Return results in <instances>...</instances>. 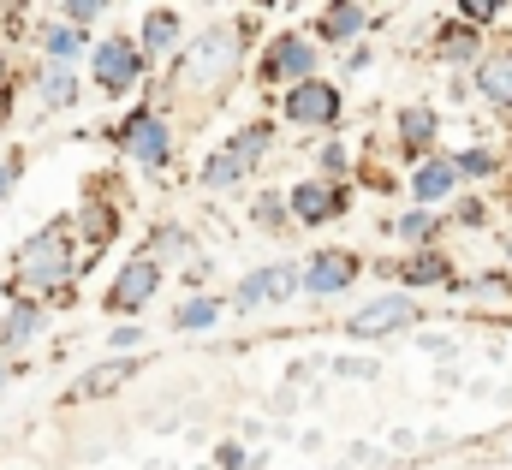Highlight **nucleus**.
Instances as JSON below:
<instances>
[{"label": "nucleus", "mask_w": 512, "mask_h": 470, "mask_svg": "<svg viewBox=\"0 0 512 470\" xmlns=\"http://www.w3.org/2000/svg\"><path fill=\"white\" fill-rule=\"evenodd\" d=\"M501 405H512V387H507V393H501Z\"/></svg>", "instance_id": "a19ab883"}, {"label": "nucleus", "mask_w": 512, "mask_h": 470, "mask_svg": "<svg viewBox=\"0 0 512 470\" xmlns=\"http://www.w3.org/2000/svg\"><path fill=\"white\" fill-rule=\"evenodd\" d=\"M256 78H262V84H286V90L310 84V78H316V42H310V36H298V30H280V36L262 48Z\"/></svg>", "instance_id": "0eeeda50"}, {"label": "nucleus", "mask_w": 512, "mask_h": 470, "mask_svg": "<svg viewBox=\"0 0 512 470\" xmlns=\"http://www.w3.org/2000/svg\"><path fill=\"white\" fill-rule=\"evenodd\" d=\"M358 274H364V262H358L352 250H316V256L304 262V292H310V298H340V292L358 286Z\"/></svg>", "instance_id": "9b49d317"}, {"label": "nucleus", "mask_w": 512, "mask_h": 470, "mask_svg": "<svg viewBox=\"0 0 512 470\" xmlns=\"http://www.w3.org/2000/svg\"><path fill=\"white\" fill-rule=\"evenodd\" d=\"M382 274L399 280V292H423V286H447L453 292V256L447 250H411V256H399V262H376Z\"/></svg>", "instance_id": "f8f14e48"}, {"label": "nucleus", "mask_w": 512, "mask_h": 470, "mask_svg": "<svg viewBox=\"0 0 512 470\" xmlns=\"http://www.w3.org/2000/svg\"><path fill=\"white\" fill-rule=\"evenodd\" d=\"M131 346H143V334L137 328H114V352H131Z\"/></svg>", "instance_id": "c9c22d12"}, {"label": "nucleus", "mask_w": 512, "mask_h": 470, "mask_svg": "<svg viewBox=\"0 0 512 470\" xmlns=\"http://www.w3.org/2000/svg\"><path fill=\"white\" fill-rule=\"evenodd\" d=\"M268 149H274V125H268V119H256V125H245V131H233V143L209 155V167H203V185H209V191H227V185L251 179L256 161H262Z\"/></svg>", "instance_id": "7ed1b4c3"}, {"label": "nucleus", "mask_w": 512, "mask_h": 470, "mask_svg": "<svg viewBox=\"0 0 512 470\" xmlns=\"http://www.w3.org/2000/svg\"><path fill=\"white\" fill-rule=\"evenodd\" d=\"M36 328H42V304H36V298H18V304H12V316L0 322V346H24Z\"/></svg>", "instance_id": "a878e982"}, {"label": "nucleus", "mask_w": 512, "mask_h": 470, "mask_svg": "<svg viewBox=\"0 0 512 470\" xmlns=\"http://www.w3.org/2000/svg\"><path fill=\"white\" fill-rule=\"evenodd\" d=\"M501 244H507V256H512V203H507V233H501Z\"/></svg>", "instance_id": "ea45409f"}, {"label": "nucleus", "mask_w": 512, "mask_h": 470, "mask_svg": "<svg viewBox=\"0 0 512 470\" xmlns=\"http://www.w3.org/2000/svg\"><path fill=\"white\" fill-rule=\"evenodd\" d=\"M256 459H245V447H239V441H221V447H215V470H251Z\"/></svg>", "instance_id": "72a5a7b5"}, {"label": "nucleus", "mask_w": 512, "mask_h": 470, "mask_svg": "<svg viewBox=\"0 0 512 470\" xmlns=\"http://www.w3.org/2000/svg\"><path fill=\"white\" fill-rule=\"evenodd\" d=\"M453 227L483 233V227H489V203H483V197H453Z\"/></svg>", "instance_id": "c756f323"}, {"label": "nucleus", "mask_w": 512, "mask_h": 470, "mask_svg": "<svg viewBox=\"0 0 512 470\" xmlns=\"http://www.w3.org/2000/svg\"><path fill=\"white\" fill-rule=\"evenodd\" d=\"M42 54H48V66H72L78 54H90V30H72L66 18H54V24H42Z\"/></svg>", "instance_id": "5701e85b"}, {"label": "nucleus", "mask_w": 512, "mask_h": 470, "mask_svg": "<svg viewBox=\"0 0 512 470\" xmlns=\"http://www.w3.org/2000/svg\"><path fill=\"white\" fill-rule=\"evenodd\" d=\"M298 286H304V268H292V262H262V268H251V274L233 286V310L245 316V310H262V304H286Z\"/></svg>", "instance_id": "9d476101"}, {"label": "nucleus", "mask_w": 512, "mask_h": 470, "mask_svg": "<svg viewBox=\"0 0 512 470\" xmlns=\"http://www.w3.org/2000/svg\"><path fill=\"white\" fill-rule=\"evenodd\" d=\"M417 298L411 292H382V298H370L358 316H346V334L352 340H387V334H411L417 328Z\"/></svg>", "instance_id": "6e6552de"}, {"label": "nucleus", "mask_w": 512, "mask_h": 470, "mask_svg": "<svg viewBox=\"0 0 512 470\" xmlns=\"http://www.w3.org/2000/svg\"><path fill=\"white\" fill-rule=\"evenodd\" d=\"M405 185H411V197H417V209H441V203H453L459 197V167H453V155H429V161H417L411 173H405Z\"/></svg>", "instance_id": "4468645a"}, {"label": "nucleus", "mask_w": 512, "mask_h": 470, "mask_svg": "<svg viewBox=\"0 0 512 470\" xmlns=\"http://www.w3.org/2000/svg\"><path fill=\"white\" fill-rule=\"evenodd\" d=\"M280 114H286V125H298V131H334L340 114H346V96H340V84L310 78V84H298V90L280 96Z\"/></svg>", "instance_id": "423d86ee"}, {"label": "nucleus", "mask_w": 512, "mask_h": 470, "mask_svg": "<svg viewBox=\"0 0 512 470\" xmlns=\"http://www.w3.org/2000/svg\"><path fill=\"white\" fill-rule=\"evenodd\" d=\"M108 137H114L120 149H131V161H137L143 173H161V167L173 161V125L161 114H149V108H137L131 119H120Z\"/></svg>", "instance_id": "20e7f679"}, {"label": "nucleus", "mask_w": 512, "mask_h": 470, "mask_svg": "<svg viewBox=\"0 0 512 470\" xmlns=\"http://www.w3.org/2000/svg\"><path fill=\"white\" fill-rule=\"evenodd\" d=\"M286 209H292V227H328L352 209V191L346 185H328V179H298L286 191Z\"/></svg>", "instance_id": "1a4fd4ad"}, {"label": "nucleus", "mask_w": 512, "mask_h": 470, "mask_svg": "<svg viewBox=\"0 0 512 470\" xmlns=\"http://www.w3.org/2000/svg\"><path fill=\"white\" fill-rule=\"evenodd\" d=\"M173 322H179V334H203V328L221 322V304H215V298H185Z\"/></svg>", "instance_id": "bb28decb"}, {"label": "nucleus", "mask_w": 512, "mask_h": 470, "mask_svg": "<svg viewBox=\"0 0 512 470\" xmlns=\"http://www.w3.org/2000/svg\"><path fill=\"white\" fill-rule=\"evenodd\" d=\"M471 90H477L495 114H512V42H501V48L483 54V66L471 72Z\"/></svg>", "instance_id": "f3484780"}, {"label": "nucleus", "mask_w": 512, "mask_h": 470, "mask_svg": "<svg viewBox=\"0 0 512 470\" xmlns=\"http://www.w3.org/2000/svg\"><path fill=\"white\" fill-rule=\"evenodd\" d=\"M12 375H18V363H6V357H0V387H6Z\"/></svg>", "instance_id": "58836bf2"}, {"label": "nucleus", "mask_w": 512, "mask_h": 470, "mask_svg": "<svg viewBox=\"0 0 512 470\" xmlns=\"http://www.w3.org/2000/svg\"><path fill=\"white\" fill-rule=\"evenodd\" d=\"M435 137H441V114H435L429 102H405V108L393 114V143H399V155H405L411 167L435 155Z\"/></svg>", "instance_id": "ddd939ff"}, {"label": "nucleus", "mask_w": 512, "mask_h": 470, "mask_svg": "<svg viewBox=\"0 0 512 470\" xmlns=\"http://www.w3.org/2000/svg\"><path fill=\"white\" fill-rule=\"evenodd\" d=\"M155 286H161V262H149V256H131L126 268H120V280L108 286V310H120V316L143 310V304L155 298Z\"/></svg>", "instance_id": "dca6fc26"}, {"label": "nucleus", "mask_w": 512, "mask_h": 470, "mask_svg": "<svg viewBox=\"0 0 512 470\" xmlns=\"http://www.w3.org/2000/svg\"><path fill=\"white\" fill-rule=\"evenodd\" d=\"M453 167H459V179H465V185H489L507 161H501V149H495V143H465V149L453 155Z\"/></svg>", "instance_id": "b1692460"}, {"label": "nucleus", "mask_w": 512, "mask_h": 470, "mask_svg": "<svg viewBox=\"0 0 512 470\" xmlns=\"http://www.w3.org/2000/svg\"><path fill=\"white\" fill-rule=\"evenodd\" d=\"M376 24V12L370 6H322L316 12V42H328V48H358V36Z\"/></svg>", "instance_id": "a211bd4d"}, {"label": "nucleus", "mask_w": 512, "mask_h": 470, "mask_svg": "<svg viewBox=\"0 0 512 470\" xmlns=\"http://www.w3.org/2000/svg\"><path fill=\"white\" fill-rule=\"evenodd\" d=\"M12 84V60H6V48H0V90Z\"/></svg>", "instance_id": "4c0bfd02"}, {"label": "nucleus", "mask_w": 512, "mask_h": 470, "mask_svg": "<svg viewBox=\"0 0 512 470\" xmlns=\"http://www.w3.org/2000/svg\"><path fill=\"white\" fill-rule=\"evenodd\" d=\"M179 30H185V18H179L173 6H149L143 24H137V48H143V54H161V48L179 42Z\"/></svg>", "instance_id": "4be33fe9"}, {"label": "nucleus", "mask_w": 512, "mask_h": 470, "mask_svg": "<svg viewBox=\"0 0 512 470\" xmlns=\"http://www.w3.org/2000/svg\"><path fill=\"white\" fill-rule=\"evenodd\" d=\"M12 185H18V161H0V203L12 197Z\"/></svg>", "instance_id": "f704fd0d"}, {"label": "nucleus", "mask_w": 512, "mask_h": 470, "mask_svg": "<svg viewBox=\"0 0 512 470\" xmlns=\"http://www.w3.org/2000/svg\"><path fill=\"white\" fill-rule=\"evenodd\" d=\"M36 96H42V108H72L78 102V72L72 66H42L36 72Z\"/></svg>", "instance_id": "393cba45"}, {"label": "nucleus", "mask_w": 512, "mask_h": 470, "mask_svg": "<svg viewBox=\"0 0 512 470\" xmlns=\"http://www.w3.org/2000/svg\"><path fill=\"white\" fill-rule=\"evenodd\" d=\"M429 54L441 60V66H483V54H489V42H483V30H471L465 18H441V30L429 36Z\"/></svg>", "instance_id": "2eb2a0df"}, {"label": "nucleus", "mask_w": 512, "mask_h": 470, "mask_svg": "<svg viewBox=\"0 0 512 470\" xmlns=\"http://www.w3.org/2000/svg\"><path fill=\"white\" fill-rule=\"evenodd\" d=\"M78 274V244H72V227H42L36 238H24L18 262H12V286L36 304L48 298H66V280Z\"/></svg>", "instance_id": "f03ea898"}, {"label": "nucleus", "mask_w": 512, "mask_h": 470, "mask_svg": "<svg viewBox=\"0 0 512 470\" xmlns=\"http://www.w3.org/2000/svg\"><path fill=\"white\" fill-rule=\"evenodd\" d=\"M143 66H149V54L137 48V36H102V42L90 48V78H96V90H108V96H126L131 84L143 78Z\"/></svg>", "instance_id": "39448f33"}, {"label": "nucleus", "mask_w": 512, "mask_h": 470, "mask_svg": "<svg viewBox=\"0 0 512 470\" xmlns=\"http://www.w3.org/2000/svg\"><path fill=\"white\" fill-rule=\"evenodd\" d=\"M60 18H66L72 30H84V24H96V18H102V6H96V0H72V6H60Z\"/></svg>", "instance_id": "2f4dec72"}, {"label": "nucleus", "mask_w": 512, "mask_h": 470, "mask_svg": "<svg viewBox=\"0 0 512 470\" xmlns=\"http://www.w3.org/2000/svg\"><path fill=\"white\" fill-rule=\"evenodd\" d=\"M239 48H245V36L233 30V24H209V30H197L185 48H179V60H173V96H221L227 84H233V72H239Z\"/></svg>", "instance_id": "f257e3e1"}, {"label": "nucleus", "mask_w": 512, "mask_h": 470, "mask_svg": "<svg viewBox=\"0 0 512 470\" xmlns=\"http://www.w3.org/2000/svg\"><path fill=\"white\" fill-rule=\"evenodd\" d=\"M316 167H322V179H328V185H340V179L352 173V155H346V143H322Z\"/></svg>", "instance_id": "7c9ffc66"}, {"label": "nucleus", "mask_w": 512, "mask_h": 470, "mask_svg": "<svg viewBox=\"0 0 512 470\" xmlns=\"http://www.w3.org/2000/svg\"><path fill=\"white\" fill-rule=\"evenodd\" d=\"M137 369H143L137 357H114V363H102V369H90V375H78L66 399H102V393H114V387H126V381L137 375Z\"/></svg>", "instance_id": "412c9836"}, {"label": "nucleus", "mask_w": 512, "mask_h": 470, "mask_svg": "<svg viewBox=\"0 0 512 470\" xmlns=\"http://www.w3.org/2000/svg\"><path fill=\"white\" fill-rule=\"evenodd\" d=\"M447 215H435V209H405L399 221H387V233L399 238L405 250H441V238H447Z\"/></svg>", "instance_id": "6ab92c4d"}, {"label": "nucleus", "mask_w": 512, "mask_h": 470, "mask_svg": "<svg viewBox=\"0 0 512 470\" xmlns=\"http://www.w3.org/2000/svg\"><path fill=\"white\" fill-rule=\"evenodd\" d=\"M364 66H370V48H364V42H358V48H352V54H346V72H364Z\"/></svg>", "instance_id": "e433bc0d"}, {"label": "nucleus", "mask_w": 512, "mask_h": 470, "mask_svg": "<svg viewBox=\"0 0 512 470\" xmlns=\"http://www.w3.org/2000/svg\"><path fill=\"white\" fill-rule=\"evenodd\" d=\"M334 375H352V381H376V375H382V363H370V357H340V363H334Z\"/></svg>", "instance_id": "473e14b6"}, {"label": "nucleus", "mask_w": 512, "mask_h": 470, "mask_svg": "<svg viewBox=\"0 0 512 470\" xmlns=\"http://www.w3.org/2000/svg\"><path fill=\"white\" fill-rule=\"evenodd\" d=\"M143 256H149V262L173 256V262H179L185 274H209V262L197 256V244H191V233H185V227H155V233H149V250H143Z\"/></svg>", "instance_id": "aec40b11"}, {"label": "nucleus", "mask_w": 512, "mask_h": 470, "mask_svg": "<svg viewBox=\"0 0 512 470\" xmlns=\"http://www.w3.org/2000/svg\"><path fill=\"white\" fill-rule=\"evenodd\" d=\"M251 221L262 227V233H280V227L292 221V209H286V197H280V191H262V197H256V209H251Z\"/></svg>", "instance_id": "cd10ccee"}, {"label": "nucleus", "mask_w": 512, "mask_h": 470, "mask_svg": "<svg viewBox=\"0 0 512 470\" xmlns=\"http://www.w3.org/2000/svg\"><path fill=\"white\" fill-rule=\"evenodd\" d=\"M453 18H465L471 30H489V24H501V18H507V6H501V0H459V12H453Z\"/></svg>", "instance_id": "c85d7f7f"}]
</instances>
